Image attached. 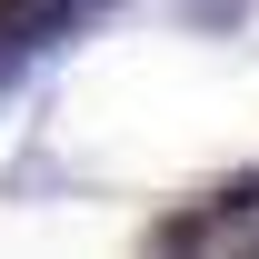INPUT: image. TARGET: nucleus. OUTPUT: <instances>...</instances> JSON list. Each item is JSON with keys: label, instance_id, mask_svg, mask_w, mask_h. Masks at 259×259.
I'll return each mask as SVG.
<instances>
[{"label": "nucleus", "instance_id": "obj_1", "mask_svg": "<svg viewBox=\"0 0 259 259\" xmlns=\"http://www.w3.org/2000/svg\"><path fill=\"white\" fill-rule=\"evenodd\" d=\"M180 10H190L199 30H239V10H249V0H180Z\"/></svg>", "mask_w": 259, "mask_h": 259}]
</instances>
